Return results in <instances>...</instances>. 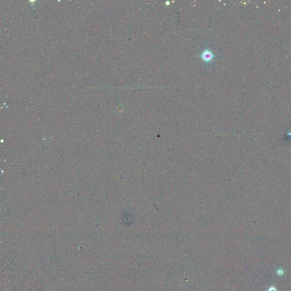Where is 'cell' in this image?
<instances>
[{
    "mask_svg": "<svg viewBox=\"0 0 291 291\" xmlns=\"http://www.w3.org/2000/svg\"><path fill=\"white\" fill-rule=\"evenodd\" d=\"M199 57L201 58V59L204 62L208 63L213 60V58L215 57V55L210 50L206 48L201 52Z\"/></svg>",
    "mask_w": 291,
    "mask_h": 291,
    "instance_id": "1",
    "label": "cell"
},
{
    "mask_svg": "<svg viewBox=\"0 0 291 291\" xmlns=\"http://www.w3.org/2000/svg\"><path fill=\"white\" fill-rule=\"evenodd\" d=\"M268 291H276V289H275V288L274 287H271V288H269V290H268Z\"/></svg>",
    "mask_w": 291,
    "mask_h": 291,
    "instance_id": "2",
    "label": "cell"
}]
</instances>
